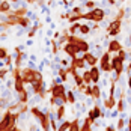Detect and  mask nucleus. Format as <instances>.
Wrapping results in <instances>:
<instances>
[{
    "instance_id": "14",
    "label": "nucleus",
    "mask_w": 131,
    "mask_h": 131,
    "mask_svg": "<svg viewBox=\"0 0 131 131\" xmlns=\"http://www.w3.org/2000/svg\"><path fill=\"white\" fill-rule=\"evenodd\" d=\"M92 98L93 100L101 98V88L98 84H92Z\"/></svg>"
},
{
    "instance_id": "15",
    "label": "nucleus",
    "mask_w": 131,
    "mask_h": 131,
    "mask_svg": "<svg viewBox=\"0 0 131 131\" xmlns=\"http://www.w3.org/2000/svg\"><path fill=\"white\" fill-rule=\"evenodd\" d=\"M81 79H83V81H84V84H88V86H92V84H93L89 71H83V72H81Z\"/></svg>"
},
{
    "instance_id": "4",
    "label": "nucleus",
    "mask_w": 131,
    "mask_h": 131,
    "mask_svg": "<svg viewBox=\"0 0 131 131\" xmlns=\"http://www.w3.org/2000/svg\"><path fill=\"white\" fill-rule=\"evenodd\" d=\"M110 60H112V56H110V53L104 51V54L100 57V69L105 72V74H110V72H113L112 71V65H110Z\"/></svg>"
},
{
    "instance_id": "39",
    "label": "nucleus",
    "mask_w": 131,
    "mask_h": 131,
    "mask_svg": "<svg viewBox=\"0 0 131 131\" xmlns=\"http://www.w3.org/2000/svg\"><path fill=\"white\" fill-rule=\"evenodd\" d=\"M80 2H81V5H84V3H86V2H89V0H80Z\"/></svg>"
},
{
    "instance_id": "9",
    "label": "nucleus",
    "mask_w": 131,
    "mask_h": 131,
    "mask_svg": "<svg viewBox=\"0 0 131 131\" xmlns=\"http://www.w3.org/2000/svg\"><path fill=\"white\" fill-rule=\"evenodd\" d=\"M71 66L74 68V69H84V66H86V62H84V59H83V54L81 56H77L75 59H72V62H71Z\"/></svg>"
},
{
    "instance_id": "23",
    "label": "nucleus",
    "mask_w": 131,
    "mask_h": 131,
    "mask_svg": "<svg viewBox=\"0 0 131 131\" xmlns=\"http://www.w3.org/2000/svg\"><path fill=\"white\" fill-rule=\"evenodd\" d=\"M27 68H29V69H32V71H38L36 62H33V60H29V63H27Z\"/></svg>"
},
{
    "instance_id": "37",
    "label": "nucleus",
    "mask_w": 131,
    "mask_h": 131,
    "mask_svg": "<svg viewBox=\"0 0 131 131\" xmlns=\"http://www.w3.org/2000/svg\"><path fill=\"white\" fill-rule=\"evenodd\" d=\"M107 3H110V5H115L116 2H115V0H107Z\"/></svg>"
},
{
    "instance_id": "34",
    "label": "nucleus",
    "mask_w": 131,
    "mask_h": 131,
    "mask_svg": "<svg viewBox=\"0 0 131 131\" xmlns=\"http://www.w3.org/2000/svg\"><path fill=\"white\" fill-rule=\"evenodd\" d=\"M29 60H33V62H36V56H35V54H32V56H29Z\"/></svg>"
},
{
    "instance_id": "7",
    "label": "nucleus",
    "mask_w": 131,
    "mask_h": 131,
    "mask_svg": "<svg viewBox=\"0 0 131 131\" xmlns=\"http://www.w3.org/2000/svg\"><path fill=\"white\" fill-rule=\"evenodd\" d=\"M88 118L91 119L92 125H93L98 119L101 118V105H93L91 108V112H89V116H88Z\"/></svg>"
},
{
    "instance_id": "1",
    "label": "nucleus",
    "mask_w": 131,
    "mask_h": 131,
    "mask_svg": "<svg viewBox=\"0 0 131 131\" xmlns=\"http://www.w3.org/2000/svg\"><path fill=\"white\" fill-rule=\"evenodd\" d=\"M104 18H105V9L96 6L95 9H91L89 12L83 14L81 20H88V21H92V23H101Z\"/></svg>"
},
{
    "instance_id": "11",
    "label": "nucleus",
    "mask_w": 131,
    "mask_h": 131,
    "mask_svg": "<svg viewBox=\"0 0 131 131\" xmlns=\"http://www.w3.org/2000/svg\"><path fill=\"white\" fill-rule=\"evenodd\" d=\"M116 103H118V100H116L115 96L108 95V98L104 100V107L107 108V110H112V108H115V107H116Z\"/></svg>"
},
{
    "instance_id": "35",
    "label": "nucleus",
    "mask_w": 131,
    "mask_h": 131,
    "mask_svg": "<svg viewBox=\"0 0 131 131\" xmlns=\"http://www.w3.org/2000/svg\"><path fill=\"white\" fill-rule=\"evenodd\" d=\"M26 45H27V47H30V45H33V39H27Z\"/></svg>"
},
{
    "instance_id": "16",
    "label": "nucleus",
    "mask_w": 131,
    "mask_h": 131,
    "mask_svg": "<svg viewBox=\"0 0 131 131\" xmlns=\"http://www.w3.org/2000/svg\"><path fill=\"white\" fill-rule=\"evenodd\" d=\"M91 26L89 24H86V23H81V26H80V30H79V35H89L91 33Z\"/></svg>"
},
{
    "instance_id": "29",
    "label": "nucleus",
    "mask_w": 131,
    "mask_h": 131,
    "mask_svg": "<svg viewBox=\"0 0 131 131\" xmlns=\"http://www.w3.org/2000/svg\"><path fill=\"white\" fill-rule=\"evenodd\" d=\"M5 39H8V33L6 32H2L0 33V41H5Z\"/></svg>"
},
{
    "instance_id": "3",
    "label": "nucleus",
    "mask_w": 131,
    "mask_h": 131,
    "mask_svg": "<svg viewBox=\"0 0 131 131\" xmlns=\"http://www.w3.org/2000/svg\"><path fill=\"white\" fill-rule=\"evenodd\" d=\"M110 65H112V71L121 77L122 75V72H124V60L119 57L118 54H115L113 57H112V60H110Z\"/></svg>"
},
{
    "instance_id": "32",
    "label": "nucleus",
    "mask_w": 131,
    "mask_h": 131,
    "mask_svg": "<svg viewBox=\"0 0 131 131\" xmlns=\"http://www.w3.org/2000/svg\"><path fill=\"white\" fill-rule=\"evenodd\" d=\"M5 66H6V63H5V60H3V59H0V69H3Z\"/></svg>"
},
{
    "instance_id": "22",
    "label": "nucleus",
    "mask_w": 131,
    "mask_h": 131,
    "mask_svg": "<svg viewBox=\"0 0 131 131\" xmlns=\"http://www.w3.org/2000/svg\"><path fill=\"white\" fill-rule=\"evenodd\" d=\"M116 128H118V131H122L125 128V119H119L118 124H116Z\"/></svg>"
},
{
    "instance_id": "28",
    "label": "nucleus",
    "mask_w": 131,
    "mask_h": 131,
    "mask_svg": "<svg viewBox=\"0 0 131 131\" xmlns=\"http://www.w3.org/2000/svg\"><path fill=\"white\" fill-rule=\"evenodd\" d=\"M105 131H118V128H116V125H107Z\"/></svg>"
},
{
    "instance_id": "19",
    "label": "nucleus",
    "mask_w": 131,
    "mask_h": 131,
    "mask_svg": "<svg viewBox=\"0 0 131 131\" xmlns=\"http://www.w3.org/2000/svg\"><path fill=\"white\" fill-rule=\"evenodd\" d=\"M69 127H71V121H63L62 124H59V127H57L56 131H68Z\"/></svg>"
},
{
    "instance_id": "8",
    "label": "nucleus",
    "mask_w": 131,
    "mask_h": 131,
    "mask_svg": "<svg viewBox=\"0 0 131 131\" xmlns=\"http://www.w3.org/2000/svg\"><path fill=\"white\" fill-rule=\"evenodd\" d=\"M83 59H84L86 65H89L91 68H92V66H96V63L100 62V59H98L96 56H93L91 51H89V53H84V54H83Z\"/></svg>"
},
{
    "instance_id": "41",
    "label": "nucleus",
    "mask_w": 131,
    "mask_h": 131,
    "mask_svg": "<svg viewBox=\"0 0 131 131\" xmlns=\"http://www.w3.org/2000/svg\"><path fill=\"white\" fill-rule=\"evenodd\" d=\"M128 41H130V45H131V33H130V36H128Z\"/></svg>"
},
{
    "instance_id": "17",
    "label": "nucleus",
    "mask_w": 131,
    "mask_h": 131,
    "mask_svg": "<svg viewBox=\"0 0 131 131\" xmlns=\"http://www.w3.org/2000/svg\"><path fill=\"white\" fill-rule=\"evenodd\" d=\"M81 128V122H80V119H74L72 122H71V127H69V130L68 131H80Z\"/></svg>"
},
{
    "instance_id": "31",
    "label": "nucleus",
    "mask_w": 131,
    "mask_h": 131,
    "mask_svg": "<svg viewBox=\"0 0 131 131\" xmlns=\"http://www.w3.org/2000/svg\"><path fill=\"white\" fill-rule=\"evenodd\" d=\"M45 23H48V24H51L53 21H51V17H50V15H47V17H45Z\"/></svg>"
},
{
    "instance_id": "5",
    "label": "nucleus",
    "mask_w": 131,
    "mask_h": 131,
    "mask_svg": "<svg viewBox=\"0 0 131 131\" xmlns=\"http://www.w3.org/2000/svg\"><path fill=\"white\" fill-rule=\"evenodd\" d=\"M50 93H51V96L66 100V89H65L63 84H53L51 89H50ZM66 103H68V101H66Z\"/></svg>"
},
{
    "instance_id": "26",
    "label": "nucleus",
    "mask_w": 131,
    "mask_h": 131,
    "mask_svg": "<svg viewBox=\"0 0 131 131\" xmlns=\"http://www.w3.org/2000/svg\"><path fill=\"white\" fill-rule=\"evenodd\" d=\"M63 83H65V81L62 80V77H56L54 81H53V84H63Z\"/></svg>"
},
{
    "instance_id": "2",
    "label": "nucleus",
    "mask_w": 131,
    "mask_h": 131,
    "mask_svg": "<svg viewBox=\"0 0 131 131\" xmlns=\"http://www.w3.org/2000/svg\"><path fill=\"white\" fill-rule=\"evenodd\" d=\"M121 29H122V20L115 18L107 26V36H118V35H121Z\"/></svg>"
},
{
    "instance_id": "13",
    "label": "nucleus",
    "mask_w": 131,
    "mask_h": 131,
    "mask_svg": "<svg viewBox=\"0 0 131 131\" xmlns=\"http://www.w3.org/2000/svg\"><path fill=\"white\" fill-rule=\"evenodd\" d=\"M50 104L54 105V107H62V105L66 104V100H63V98H56V96H51Z\"/></svg>"
},
{
    "instance_id": "21",
    "label": "nucleus",
    "mask_w": 131,
    "mask_h": 131,
    "mask_svg": "<svg viewBox=\"0 0 131 131\" xmlns=\"http://www.w3.org/2000/svg\"><path fill=\"white\" fill-rule=\"evenodd\" d=\"M96 6H98V3H96L95 0H89V2H86L84 5H81V8H86V9H89V11H91V9H95Z\"/></svg>"
},
{
    "instance_id": "20",
    "label": "nucleus",
    "mask_w": 131,
    "mask_h": 131,
    "mask_svg": "<svg viewBox=\"0 0 131 131\" xmlns=\"http://www.w3.org/2000/svg\"><path fill=\"white\" fill-rule=\"evenodd\" d=\"M66 101L69 104H75V93L72 91H66Z\"/></svg>"
},
{
    "instance_id": "42",
    "label": "nucleus",
    "mask_w": 131,
    "mask_h": 131,
    "mask_svg": "<svg viewBox=\"0 0 131 131\" xmlns=\"http://www.w3.org/2000/svg\"><path fill=\"white\" fill-rule=\"evenodd\" d=\"M121 2H125V0H121Z\"/></svg>"
},
{
    "instance_id": "10",
    "label": "nucleus",
    "mask_w": 131,
    "mask_h": 131,
    "mask_svg": "<svg viewBox=\"0 0 131 131\" xmlns=\"http://www.w3.org/2000/svg\"><path fill=\"white\" fill-rule=\"evenodd\" d=\"M89 72H91L92 83H93V84H96V83L100 81V77H101V69H100L98 66H92L91 69H89Z\"/></svg>"
},
{
    "instance_id": "33",
    "label": "nucleus",
    "mask_w": 131,
    "mask_h": 131,
    "mask_svg": "<svg viewBox=\"0 0 131 131\" xmlns=\"http://www.w3.org/2000/svg\"><path fill=\"white\" fill-rule=\"evenodd\" d=\"M50 36H53V29H48L47 30V38H50Z\"/></svg>"
},
{
    "instance_id": "24",
    "label": "nucleus",
    "mask_w": 131,
    "mask_h": 131,
    "mask_svg": "<svg viewBox=\"0 0 131 131\" xmlns=\"http://www.w3.org/2000/svg\"><path fill=\"white\" fill-rule=\"evenodd\" d=\"M8 56H9V54H8V51H6L3 47H0V59H3V60H5Z\"/></svg>"
},
{
    "instance_id": "30",
    "label": "nucleus",
    "mask_w": 131,
    "mask_h": 131,
    "mask_svg": "<svg viewBox=\"0 0 131 131\" xmlns=\"http://www.w3.org/2000/svg\"><path fill=\"white\" fill-rule=\"evenodd\" d=\"M118 115H119V112H118V110H116V108H115V110H113V112L110 113V116H112V118H116Z\"/></svg>"
},
{
    "instance_id": "40",
    "label": "nucleus",
    "mask_w": 131,
    "mask_h": 131,
    "mask_svg": "<svg viewBox=\"0 0 131 131\" xmlns=\"http://www.w3.org/2000/svg\"><path fill=\"white\" fill-rule=\"evenodd\" d=\"M127 103H128V105H131V96L128 98V101H127Z\"/></svg>"
},
{
    "instance_id": "27",
    "label": "nucleus",
    "mask_w": 131,
    "mask_h": 131,
    "mask_svg": "<svg viewBox=\"0 0 131 131\" xmlns=\"http://www.w3.org/2000/svg\"><path fill=\"white\" fill-rule=\"evenodd\" d=\"M24 48H26V45H24V44H20V45H17V47H15V50H17V51H20V53L24 51Z\"/></svg>"
},
{
    "instance_id": "25",
    "label": "nucleus",
    "mask_w": 131,
    "mask_h": 131,
    "mask_svg": "<svg viewBox=\"0 0 131 131\" xmlns=\"http://www.w3.org/2000/svg\"><path fill=\"white\" fill-rule=\"evenodd\" d=\"M83 95H86V96H92V86L84 88V89H83Z\"/></svg>"
},
{
    "instance_id": "36",
    "label": "nucleus",
    "mask_w": 131,
    "mask_h": 131,
    "mask_svg": "<svg viewBox=\"0 0 131 131\" xmlns=\"http://www.w3.org/2000/svg\"><path fill=\"white\" fill-rule=\"evenodd\" d=\"M128 88H130V91H131V74L128 75Z\"/></svg>"
},
{
    "instance_id": "38",
    "label": "nucleus",
    "mask_w": 131,
    "mask_h": 131,
    "mask_svg": "<svg viewBox=\"0 0 131 131\" xmlns=\"http://www.w3.org/2000/svg\"><path fill=\"white\" fill-rule=\"evenodd\" d=\"M128 72L131 74V59H130V65H128Z\"/></svg>"
},
{
    "instance_id": "6",
    "label": "nucleus",
    "mask_w": 131,
    "mask_h": 131,
    "mask_svg": "<svg viewBox=\"0 0 131 131\" xmlns=\"http://www.w3.org/2000/svg\"><path fill=\"white\" fill-rule=\"evenodd\" d=\"M124 47H122V44L119 42V39H112L108 41V47H107V53H115V54H118L121 50H122Z\"/></svg>"
},
{
    "instance_id": "18",
    "label": "nucleus",
    "mask_w": 131,
    "mask_h": 131,
    "mask_svg": "<svg viewBox=\"0 0 131 131\" xmlns=\"http://www.w3.org/2000/svg\"><path fill=\"white\" fill-rule=\"evenodd\" d=\"M80 26H81V23H72L71 24V27L68 29V32L71 33V35H77L80 30Z\"/></svg>"
},
{
    "instance_id": "12",
    "label": "nucleus",
    "mask_w": 131,
    "mask_h": 131,
    "mask_svg": "<svg viewBox=\"0 0 131 131\" xmlns=\"http://www.w3.org/2000/svg\"><path fill=\"white\" fill-rule=\"evenodd\" d=\"M127 105H128V103H127L125 98L122 96V98H119L118 103H116V110H118L119 113H124V112L127 110Z\"/></svg>"
}]
</instances>
